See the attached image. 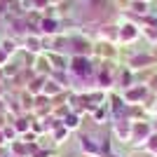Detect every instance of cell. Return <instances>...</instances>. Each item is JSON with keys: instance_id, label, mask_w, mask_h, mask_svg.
<instances>
[{"instance_id": "12", "label": "cell", "mask_w": 157, "mask_h": 157, "mask_svg": "<svg viewBox=\"0 0 157 157\" xmlns=\"http://www.w3.org/2000/svg\"><path fill=\"white\" fill-rule=\"evenodd\" d=\"M12 122H14V131H26L28 127H31L26 117H17V120H12Z\"/></svg>"}, {"instance_id": "1", "label": "cell", "mask_w": 157, "mask_h": 157, "mask_svg": "<svg viewBox=\"0 0 157 157\" xmlns=\"http://www.w3.org/2000/svg\"><path fill=\"white\" fill-rule=\"evenodd\" d=\"M68 71L73 75V82H75V80H85L87 75H92L94 68H92V61L87 59V56H73Z\"/></svg>"}, {"instance_id": "11", "label": "cell", "mask_w": 157, "mask_h": 157, "mask_svg": "<svg viewBox=\"0 0 157 157\" xmlns=\"http://www.w3.org/2000/svg\"><path fill=\"white\" fill-rule=\"evenodd\" d=\"M0 47H2L10 56H12V54L17 52V40H2V42H0Z\"/></svg>"}, {"instance_id": "2", "label": "cell", "mask_w": 157, "mask_h": 157, "mask_svg": "<svg viewBox=\"0 0 157 157\" xmlns=\"http://www.w3.org/2000/svg\"><path fill=\"white\" fill-rule=\"evenodd\" d=\"M68 42H71V47H68V52L73 54V56H89V54L94 52V47H92V42L87 38H68Z\"/></svg>"}, {"instance_id": "3", "label": "cell", "mask_w": 157, "mask_h": 157, "mask_svg": "<svg viewBox=\"0 0 157 157\" xmlns=\"http://www.w3.org/2000/svg\"><path fill=\"white\" fill-rule=\"evenodd\" d=\"M24 49H26L28 54H40L42 49H45V42H42V35L40 33H35L31 38V33L26 35V40H24Z\"/></svg>"}, {"instance_id": "9", "label": "cell", "mask_w": 157, "mask_h": 157, "mask_svg": "<svg viewBox=\"0 0 157 157\" xmlns=\"http://www.w3.org/2000/svg\"><path fill=\"white\" fill-rule=\"evenodd\" d=\"M61 124H63L68 131H75L80 127V115H78V113H68V115L61 120Z\"/></svg>"}, {"instance_id": "5", "label": "cell", "mask_w": 157, "mask_h": 157, "mask_svg": "<svg viewBox=\"0 0 157 157\" xmlns=\"http://www.w3.org/2000/svg\"><path fill=\"white\" fill-rule=\"evenodd\" d=\"M38 26H40V31H38L40 35H52V38H54V35L59 33V21H56V19H47V17H45V19H40Z\"/></svg>"}, {"instance_id": "4", "label": "cell", "mask_w": 157, "mask_h": 157, "mask_svg": "<svg viewBox=\"0 0 157 157\" xmlns=\"http://www.w3.org/2000/svg\"><path fill=\"white\" fill-rule=\"evenodd\" d=\"M148 134H150V127H148V124H143V122H131V138H129V141L141 143V141L148 138Z\"/></svg>"}, {"instance_id": "10", "label": "cell", "mask_w": 157, "mask_h": 157, "mask_svg": "<svg viewBox=\"0 0 157 157\" xmlns=\"http://www.w3.org/2000/svg\"><path fill=\"white\" fill-rule=\"evenodd\" d=\"M141 96H145V89H129V92H124V98L127 101H136V98H141Z\"/></svg>"}, {"instance_id": "8", "label": "cell", "mask_w": 157, "mask_h": 157, "mask_svg": "<svg viewBox=\"0 0 157 157\" xmlns=\"http://www.w3.org/2000/svg\"><path fill=\"white\" fill-rule=\"evenodd\" d=\"M117 38H120V40H124V42H129V40H136V38H138V28H136V26H131V24H124V26L120 28Z\"/></svg>"}, {"instance_id": "6", "label": "cell", "mask_w": 157, "mask_h": 157, "mask_svg": "<svg viewBox=\"0 0 157 157\" xmlns=\"http://www.w3.org/2000/svg\"><path fill=\"white\" fill-rule=\"evenodd\" d=\"M63 92V87L56 82L54 78H47V82H45V87H42V96H47V98H54V96H59V94Z\"/></svg>"}, {"instance_id": "7", "label": "cell", "mask_w": 157, "mask_h": 157, "mask_svg": "<svg viewBox=\"0 0 157 157\" xmlns=\"http://www.w3.org/2000/svg\"><path fill=\"white\" fill-rule=\"evenodd\" d=\"M80 148H82V152H89L92 157H98V152H101V150H98V145L94 143V138L87 136V134H85V136H80Z\"/></svg>"}, {"instance_id": "13", "label": "cell", "mask_w": 157, "mask_h": 157, "mask_svg": "<svg viewBox=\"0 0 157 157\" xmlns=\"http://www.w3.org/2000/svg\"><path fill=\"white\" fill-rule=\"evenodd\" d=\"M150 56H136V59H131V66H134V68H143L145 63H150Z\"/></svg>"}, {"instance_id": "14", "label": "cell", "mask_w": 157, "mask_h": 157, "mask_svg": "<svg viewBox=\"0 0 157 157\" xmlns=\"http://www.w3.org/2000/svg\"><path fill=\"white\" fill-rule=\"evenodd\" d=\"M56 2H61V0H49V5H56Z\"/></svg>"}]
</instances>
